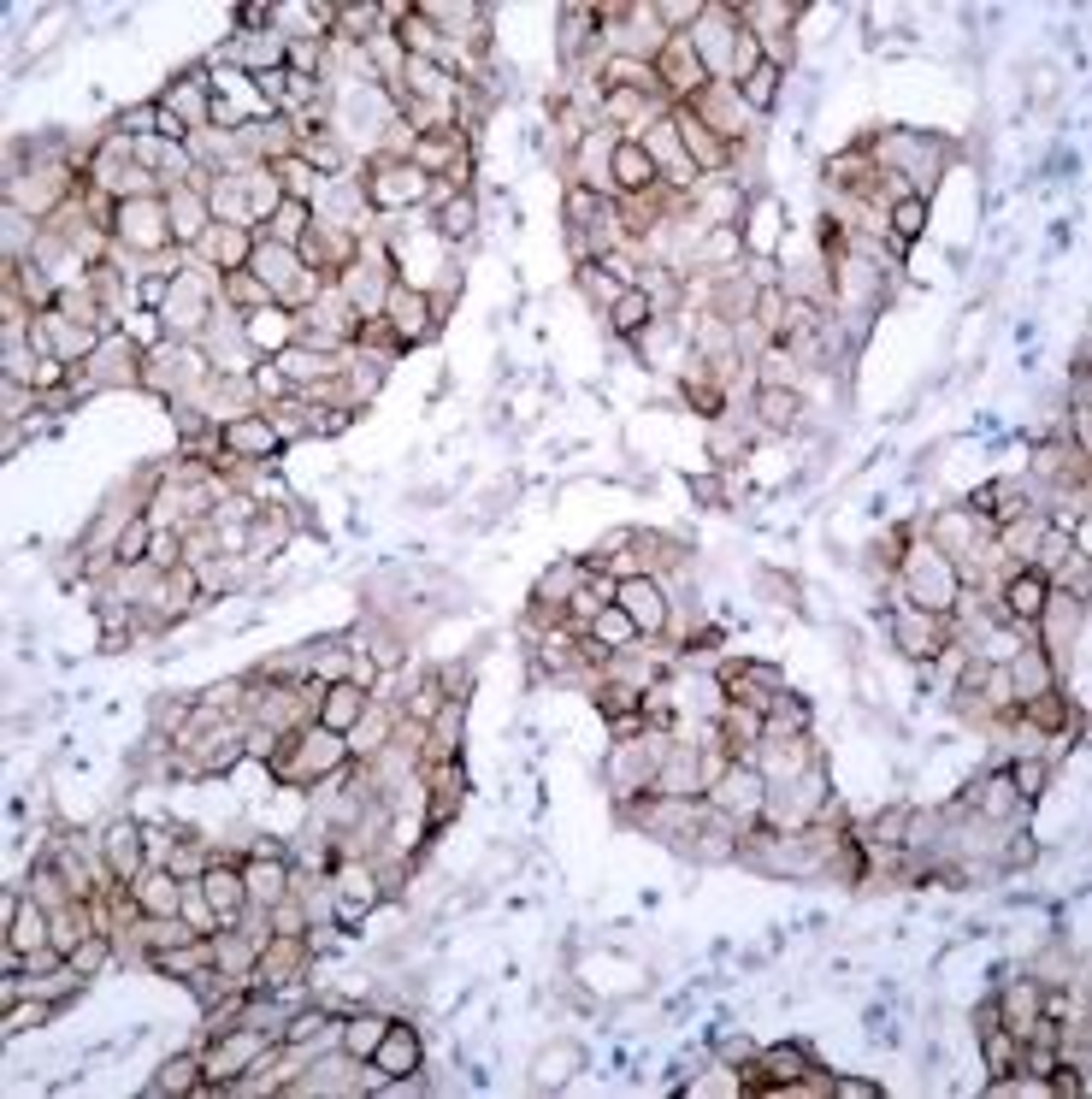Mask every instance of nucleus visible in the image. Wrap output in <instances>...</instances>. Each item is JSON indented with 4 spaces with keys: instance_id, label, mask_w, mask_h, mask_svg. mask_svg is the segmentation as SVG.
Wrapping results in <instances>:
<instances>
[{
    "instance_id": "obj_15",
    "label": "nucleus",
    "mask_w": 1092,
    "mask_h": 1099,
    "mask_svg": "<svg viewBox=\"0 0 1092 1099\" xmlns=\"http://www.w3.org/2000/svg\"><path fill=\"white\" fill-rule=\"evenodd\" d=\"M242 880H249V898H266V904H278L284 898V863H266V851H260L249 869H242Z\"/></svg>"
},
{
    "instance_id": "obj_26",
    "label": "nucleus",
    "mask_w": 1092,
    "mask_h": 1099,
    "mask_svg": "<svg viewBox=\"0 0 1092 1099\" xmlns=\"http://www.w3.org/2000/svg\"><path fill=\"white\" fill-rule=\"evenodd\" d=\"M467 231H473V202L461 196V202L443 207V237H467Z\"/></svg>"
},
{
    "instance_id": "obj_23",
    "label": "nucleus",
    "mask_w": 1092,
    "mask_h": 1099,
    "mask_svg": "<svg viewBox=\"0 0 1092 1099\" xmlns=\"http://www.w3.org/2000/svg\"><path fill=\"white\" fill-rule=\"evenodd\" d=\"M562 1064H584V1052H579V1046H555V1058L544 1052V1058H538V1081H544V1088H549V1081H567Z\"/></svg>"
},
{
    "instance_id": "obj_13",
    "label": "nucleus",
    "mask_w": 1092,
    "mask_h": 1099,
    "mask_svg": "<svg viewBox=\"0 0 1092 1099\" xmlns=\"http://www.w3.org/2000/svg\"><path fill=\"white\" fill-rule=\"evenodd\" d=\"M721 804L750 816V810L762 804V774L756 769H727V781H721Z\"/></svg>"
},
{
    "instance_id": "obj_30",
    "label": "nucleus",
    "mask_w": 1092,
    "mask_h": 1099,
    "mask_svg": "<svg viewBox=\"0 0 1092 1099\" xmlns=\"http://www.w3.org/2000/svg\"><path fill=\"white\" fill-rule=\"evenodd\" d=\"M142 538H148V527L136 520V527H130L125 538H119V562H142Z\"/></svg>"
},
{
    "instance_id": "obj_24",
    "label": "nucleus",
    "mask_w": 1092,
    "mask_h": 1099,
    "mask_svg": "<svg viewBox=\"0 0 1092 1099\" xmlns=\"http://www.w3.org/2000/svg\"><path fill=\"white\" fill-rule=\"evenodd\" d=\"M921 220H928V202H921V196H904V202H898V213H892V231H898V237H915V231H921Z\"/></svg>"
},
{
    "instance_id": "obj_34",
    "label": "nucleus",
    "mask_w": 1092,
    "mask_h": 1099,
    "mask_svg": "<svg viewBox=\"0 0 1092 1099\" xmlns=\"http://www.w3.org/2000/svg\"><path fill=\"white\" fill-rule=\"evenodd\" d=\"M597 704H602V710H626V704H632V686H602Z\"/></svg>"
},
{
    "instance_id": "obj_21",
    "label": "nucleus",
    "mask_w": 1092,
    "mask_h": 1099,
    "mask_svg": "<svg viewBox=\"0 0 1092 1099\" xmlns=\"http://www.w3.org/2000/svg\"><path fill=\"white\" fill-rule=\"evenodd\" d=\"M762 414H768V426H791V420H798V397H791V390H780V385H768L762 390Z\"/></svg>"
},
{
    "instance_id": "obj_1",
    "label": "nucleus",
    "mask_w": 1092,
    "mask_h": 1099,
    "mask_svg": "<svg viewBox=\"0 0 1092 1099\" xmlns=\"http://www.w3.org/2000/svg\"><path fill=\"white\" fill-rule=\"evenodd\" d=\"M260 1058H266V1034L255 1023H231V1034H218V1046L201 1058V1076H207V1088H218V1081H237L242 1070H260Z\"/></svg>"
},
{
    "instance_id": "obj_10",
    "label": "nucleus",
    "mask_w": 1092,
    "mask_h": 1099,
    "mask_svg": "<svg viewBox=\"0 0 1092 1099\" xmlns=\"http://www.w3.org/2000/svg\"><path fill=\"white\" fill-rule=\"evenodd\" d=\"M384 1034H390V1023H384V1017H361V1011H348V1023H343V1052H348V1058H372Z\"/></svg>"
},
{
    "instance_id": "obj_6",
    "label": "nucleus",
    "mask_w": 1092,
    "mask_h": 1099,
    "mask_svg": "<svg viewBox=\"0 0 1092 1099\" xmlns=\"http://www.w3.org/2000/svg\"><path fill=\"white\" fill-rule=\"evenodd\" d=\"M608 172H615V183H620V189H644V183L655 178V160H650V148L620 143L615 154H608Z\"/></svg>"
},
{
    "instance_id": "obj_17",
    "label": "nucleus",
    "mask_w": 1092,
    "mask_h": 1099,
    "mask_svg": "<svg viewBox=\"0 0 1092 1099\" xmlns=\"http://www.w3.org/2000/svg\"><path fill=\"white\" fill-rule=\"evenodd\" d=\"M414 196H419V172L414 165H390V178L372 183V202H384V207L390 202H414Z\"/></svg>"
},
{
    "instance_id": "obj_18",
    "label": "nucleus",
    "mask_w": 1092,
    "mask_h": 1099,
    "mask_svg": "<svg viewBox=\"0 0 1092 1099\" xmlns=\"http://www.w3.org/2000/svg\"><path fill=\"white\" fill-rule=\"evenodd\" d=\"M738 90H745V101L756 112H768L774 107V90H780V72H774V66H750V72L738 77Z\"/></svg>"
},
{
    "instance_id": "obj_2",
    "label": "nucleus",
    "mask_w": 1092,
    "mask_h": 1099,
    "mask_svg": "<svg viewBox=\"0 0 1092 1099\" xmlns=\"http://www.w3.org/2000/svg\"><path fill=\"white\" fill-rule=\"evenodd\" d=\"M615 609L638 627V633H661V627H668V597H661V586L644 580V573H632V580L615 586Z\"/></svg>"
},
{
    "instance_id": "obj_4",
    "label": "nucleus",
    "mask_w": 1092,
    "mask_h": 1099,
    "mask_svg": "<svg viewBox=\"0 0 1092 1099\" xmlns=\"http://www.w3.org/2000/svg\"><path fill=\"white\" fill-rule=\"evenodd\" d=\"M372 1070H379V1081H396V1076H414L419 1070V1034L408 1023H390V1034L379 1041V1052H372Z\"/></svg>"
},
{
    "instance_id": "obj_7",
    "label": "nucleus",
    "mask_w": 1092,
    "mask_h": 1099,
    "mask_svg": "<svg viewBox=\"0 0 1092 1099\" xmlns=\"http://www.w3.org/2000/svg\"><path fill=\"white\" fill-rule=\"evenodd\" d=\"M207 904H213L218 916H225V922H231V916L242 911V904H249V880L242 875H231V869H207Z\"/></svg>"
},
{
    "instance_id": "obj_14",
    "label": "nucleus",
    "mask_w": 1092,
    "mask_h": 1099,
    "mask_svg": "<svg viewBox=\"0 0 1092 1099\" xmlns=\"http://www.w3.org/2000/svg\"><path fill=\"white\" fill-rule=\"evenodd\" d=\"M390 320H396V331L401 337H425V296L419 290H390Z\"/></svg>"
},
{
    "instance_id": "obj_11",
    "label": "nucleus",
    "mask_w": 1092,
    "mask_h": 1099,
    "mask_svg": "<svg viewBox=\"0 0 1092 1099\" xmlns=\"http://www.w3.org/2000/svg\"><path fill=\"white\" fill-rule=\"evenodd\" d=\"M898 644H904L910 657H939V650H945V644L933 639L928 609H921V615H915V609H904V615H898Z\"/></svg>"
},
{
    "instance_id": "obj_27",
    "label": "nucleus",
    "mask_w": 1092,
    "mask_h": 1099,
    "mask_svg": "<svg viewBox=\"0 0 1092 1099\" xmlns=\"http://www.w3.org/2000/svg\"><path fill=\"white\" fill-rule=\"evenodd\" d=\"M1010 787H1016L1021 798H1039V792H1045V763H1021V769L1010 774Z\"/></svg>"
},
{
    "instance_id": "obj_20",
    "label": "nucleus",
    "mask_w": 1092,
    "mask_h": 1099,
    "mask_svg": "<svg viewBox=\"0 0 1092 1099\" xmlns=\"http://www.w3.org/2000/svg\"><path fill=\"white\" fill-rule=\"evenodd\" d=\"M225 443H231V450H272L278 432L266 420H242V426H231V432H225Z\"/></svg>"
},
{
    "instance_id": "obj_5",
    "label": "nucleus",
    "mask_w": 1092,
    "mask_h": 1099,
    "mask_svg": "<svg viewBox=\"0 0 1092 1099\" xmlns=\"http://www.w3.org/2000/svg\"><path fill=\"white\" fill-rule=\"evenodd\" d=\"M1045 604H1051V591H1045V580H1039L1034 568H1021L1016 580H1010V591H1004V609H1010L1016 621H1028V627L1045 615Z\"/></svg>"
},
{
    "instance_id": "obj_22",
    "label": "nucleus",
    "mask_w": 1092,
    "mask_h": 1099,
    "mask_svg": "<svg viewBox=\"0 0 1092 1099\" xmlns=\"http://www.w3.org/2000/svg\"><path fill=\"white\" fill-rule=\"evenodd\" d=\"M196 1070H201L196 1058H178V1064H165V1076L154 1081V1094H183V1088H196Z\"/></svg>"
},
{
    "instance_id": "obj_35",
    "label": "nucleus",
    "mask_w": 1092,
    "mask_h": 1099,
    "mask_svg": "<svg viewBox=\"0 0 1092 1099\" xmlns=\"http://www.w3.org/2000/svg\"><path fill=\"white\" fill-rule=\"evenodd\" d=\"M242 24H272V6H242Z\"/></svg>"
},
{
    "instance_id": "obj_12",
    "label": "nucleus",
    "mask_w": 1092,
    "mask_h": 1099,
    "mask_svg": "<svg viewBox=\"0 0 1092 1099\" xmlns=\"http://www.w3.org/2000/svg\"><path fill=\"white\" fill-rule=\"evenodd\" d=\"M107 863L119 869V875H136V863H142V834L130 822H119V827H107Z\"/></svg>"
},
{
    "instance_id": "obj_29",
    "label": "nucleus",
    "mask_w": 1092,
    "mask_h": 1099,
    "mask_svg": "<svg viewBox=\"0 0 1092 1099\" xmlns=\"http://www.w3.org/2000/svg\"><path fill=\"white\" fill-rule=\"evenodd\" d=\"M827 1088H833L838 1099H868V1094H880V1088H874V1081H862V1076H833Z\"/></svg>"
},
{
    "instance_id": "obj_19",
    "label": "nucleus",
    "mask_w": 1092,
    "mask_h": 1099,
    "mask_svg": "<svg viewBox=\"0 0 1092 1099\" xmlns=\"http://www.w3.org/2000/svg\"><path fill=\"white\" fill-rule=\"evenodd\" d=\"M136 893H142V904L154 916H172V911H178V880H172V875H142V887H136Z\"/></svg>"
},
{
    "instance_id": "obj_16",
    "label": "nucleus",
    "mask_w": 1092,
    "mask_h": 1099,
    "mask_svg": "<svg viewBox=\"0 0 1092 1099\" xmlns=\"http://www.w3.org/2000/svg\"><path fill=\"white\" fill-rule=\"evenodd\" d=\"M762 1070L774 1081H785V1088H791V1081L809 1076V1052H803V1046H768V1052H762Z\"/></svg>"
},
{
    "instance_id": "obj_8",
    "label": "nucleus",
    "mask_w": 1092,
    "mask_h": 1099,
    "mask_svg": "<svg viewBox=\"0 0 1092 1099\" xmlns=\"http://www.w3.org/2000/svg\"><path fill=\"white\" fill-rule=\"evenodd\" d=\"M361 710H366V697H361V680H343V686H331L326 692V727L331 733H343V727H355L361 721Z\"/></svg>"
},
{
    "instance_id": "obj_32",
    "label": "nucleus",
    "mask_w": 1092,
    "mask_h": 1099,
    "mask_svg": "<svg viewBox=\"0 0 1092 1099\" xmlns=\"http://www.w3.org/2000/svg\"><path fill=\"white\" fill-rule=\"evenodd\" d=\"M160 125V107H130L125 112V130H154Z\"/></svg>"
},
{
    "instance_id": "obj_3",
    "label": "nucleus",
    "mask_w": 1092,
    "mask_h": 1099,
    "mask_svg": "<svg viewBox=\"0 0 1092 1099\" xmlns=\"http://www.w3.org/2000/svg\"><path fill=\"white\" fill-rule=\"evenodd\" d=\"M910 586H915V604H921V609H951V604H957V568H951L939 550L915 556Z\"/></svg>"
},
{
    "instance_id": "obj_9",
    "label": "nucleus",
    "mask_w": 1092,
    "mask_h": 1099,
    "mask_svg": "<svg viewBox=\"0 0 1092 1099\" xmlns=\"http://www.w3.org/2000/svg\"><path fill=\"white\" fill-rule=\"evenodd\" d=\"M42 940H48V911H42L36 898H24L19 911H12V952H42Z\"/></svg>"
},
{
    "instance_id": "obj_31",
    "label": "nucleus",
    "mask_w": 1092,
    "mask_h": 1099,
    "mask_svg": "<svg viewBox=\"0 0 1092 1099\" xmlns=\"http://www.w3.org/2000/svg\"><path fill=\"white\" fill-rule=\"evenodd\" d=\"M295 231H302V202H295V196H290V202L278 207V237L290 242V237H295Z\"/></svg>"
},
{
    "instance_id": "obj_25",
    "label": "nucleus",
    "mask_w": 1092,
    "mask_h": 1099,
    "mask_svg": "<svg viewBox=\"0 0 1092 1099\" xmlns=\"http://www.w3.org/2000/svg\"><path fill=\"white\" fill-rule=\"evenodd\" d=\"M638 320H650V296H644V290H626V296H620V308H615V326L620 331H638Z\"/></svg>"
},
{
    "instance_id": "obj_33",
    "label": "nucleus",
    "mask_w": 1092,
    "mask_h": 1099,
    "mask_svg": "<svg viewBox=\"0 0 1092 1099\" xmlns=\"http://www.w3.org/2000/svg\"><path fill=\"white\" fill-rule=\"evenodd\" d=\"M154 562H178V538H172V532H154Z\"/></svg>"
},
{
    "instance_id": "obj_28",
    "label": "nucleus",
    "mask_w": 1092,
    "mask_h": 1099,
    "mask_svg": "<svg viewBox=\"0 0 1092 1099\" xmlns=\"http://www.w3.org/2000/svg\"><path fill=\"white\" fill-rule=\"evenodd\" d=\"M54 1017V1005H12V1017H6V1034H24V1028H36Z\"/></svg>"
},
{
    "instance_id": "obj_36",
    "label": "nucleus",
    "mask_w": 1092,
    "mask_h": 1099,
    "mask_svg": "<svg viewBox=\"0 0 1092 1099\" xmlns=\"http://www.w3.org/2000/svg\"><path fill=\"white\" fill-rule=\"evenodd\" d=\"M661 19H668V24H685V19H697V6H661Z\"/></svg>"
}]
</instances>
